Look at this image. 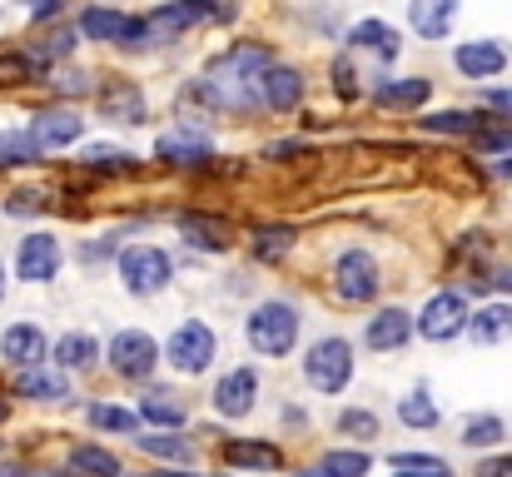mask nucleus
<instances>
[{
	"label": "nucleus",
	"mask_w": 512,
	"mask_h": 477,
	"mask_svg": "<svg viewBox=\"0 0 512 477\" xmlns=\"http://www.w3.org/2000/svg\"><path fill=\"white\" fill-rule=\"evenodd\" d=\"M125 244H120V234H100V239H90V244H80L75 249V259L85 264V269H95V264H105V259H115Z\"/></svg>",
	"instance_id": "obj_41"
},
{
	"label": "nucleus",
	"mask_w": 512,
	"mask_h": 477,
	"mask_svg": "<svg viewBox=\"0 0 512 477\" xmlns=\"http://www.w3.org/2000/svg\"><path fill=\"white\" fill-rule=\"evenodd\" d=\"M458 20V0H408V25L418 40H448Z\"/></svg>",
	"instance_id": "obj_25"
},
{
	"label": "nucleus",
	"mask_w": 512,
	"mask_h": 477,
	"mask_svg": "<svg viewBox=\"0 0 512 477\" xmlns=\"http://www.w3.org/2000/svg\"><path fill=\"white\" fill-rule=\"evenodd\" d=\"M219 358V333L204 323V318H184L174 323V333L165 338V363H170L179 378H204Z\"/></svg>",
	"instance_id": "obj_5"
},
{
	"label": "nucleus",
	"mask_w": 512,
	"mask_h": 477,
	"mask_svg": "<svg viewBox=\"0 0 512 477\" xmlns=\"http://www.w3.org/2000/svg\"><path fill=\"white\" fill-rule=\"evenodd\" d=\"M5 418H10V403H5V393H0V423H5Z\"/></svg>",
	"instance_id": "obj_54"
},
{
	"label": "nucleus",
	"mask_w": 512,
	"mask_h": 477,
	"mask_svg": "<svg viewBox=\"0 0 512 477\" xmlns=\"http://www.w3.org/2000/svg\"><path fill=\"white\" fill-rule=\"evenodd\" d=\"M45 90H50L55 100L75 105V100H85V95H90V90H100V85H95V75H90V70H80V65H70V60H65V65H55V70H50Z\"/></svg>",
	"instance_id": "obj_32"
},
{
	"label": "nucleus",
	"mask_w": 512,
	"mask_h": 477,
	"mask_svg": "<svg viewBox=\"0 0 512 477\" xmlns=\"http://www.w3.org/2000/svg\"><path fill=\"white\" fill-rule=\"evenodd\" d=\"M483 125V110H433V115H418V130L423 135H443V140H473Z\"/></svg>",
	"instance_id": "obj_26"
},
{
	"label": "nucleus",
	"mask_w": 512,
	"mask_h": 477,
	"mask_svg": "<svg viewBox=\"0 0 512 477\" xmlns=\"http://www.w3.org/2000/svg\"><path fill=\"white\" fill-rule=\"evenodd\" d=\"M140 418L155 423V428H184L189 423V403L174 393V388H150L140 398Z\"/></svg>",
	"instance_id": "obj_27"
},
{
	"label": "nucleus",
	"mask_w": 512,
	"mask_h": 477,
	"mask_svg": "<svg viewBox=\"0 0 512 477\" xmlns=\"http://www.w3.org/2000/svg\"><path fill=\"white\" fill-rule=\"evenodd\" d=\"M398 423H403V428H438V423H443V408L433 403L428 388H413V393L398 398Z\"/></svg>",
	"instance_id": "obj_34"
},
{
	"label": "nucleus",
	"mask_w": 512,
	"mask_h": 477,
	"mask_svg": "<svg viewBox=\"0 0 512 477\" xmlns=\"http://www.w3.org/2000/svg\"><path fill=\"white\" fill-rule=\"evenodd\" d=\"M468 338H473L478 348L508 343L512 338V304H483L478 314L468 318Z\"/></svg>",
	"instance_id": "obj_28"
},
{
	"label": "nucleus",
	"mask_w": 512,
	"mask_h": 477,
	"mask_svg": "<svg viewBox=\"0 0 512 477\" xmlns=\"http://www.w3.org/2000/svg\"><path fill=\"white\" fill-rule=\"evenodd\" d=\"M483 105H488L493 115L512 120V90H483Z\"/></svg>",
	"instance_id": "obj_47"
},
{
	"label": "nucleus",
	"mask_w": 512,
	"mask_h": 477,
	"mask_svg": "<svg viewBox=\"0 0 512 477\" xmlns=\"http://www.w3.org/2000/svg\"><path fill=\"white\" fill-rule=\"evenodd\" d=\"M453 70L463 80H498L508 70V50L498 40H463L453 45Z\"/></svg>",
	"instance_id": "obj_19"
},
{
	"label": "nucleus",
	"mask_w": 512,
	"mask_h": 477,
	"mask_svg": "<svg viewBox=\"0 0 512 477\" xmlns=\"http://www.w3.org/2000/svg\"><path fill=\"white\" fill-rule=\"evenodd\" d=\"M65 269V244L50 234V229H30L20 244H15V279L20 284H55Z\"/></svg>",
	"instance_id": "obj_8"
},
{
	"label": "nucleus",
	"mask_w": 512,
	"mask_h": 477,
	"mask_svg": "<svg viewBox=\"0 0 512 477\" xmlns=\"http://www.w3.org/2000/svg\"><path fill=\"white\" fill-rule=\"evenodd\" d=\"M219 453L229 468H244V473H279L284 468V448L259 443V438H224Z\"/></svg>",
	"instance_id": "obj_24"
},
{
	"label": "nucleus",
	"mask_w": 512,
	"mask_h": 477,
	"mask_svg": "<svg viewBox=\"0 0 512 477\" xmlns=\"http://www.w3.org/2000/svg\"><path fill=\"white\" fill-rule=\"evenodd\" d=\"M304 333V309L294 299H264L244 318V343L259 358H289Z\"/></svg>",
	"instance_id": "obj_1"
},
{
	"label": "nucleus",
	"mask_w": 512,
	"mask_h": 477,
	"mask_svg": "<svg viewBox=\"0 0 512 477\" xmlns=\"http://www.w3.org/2000/svg\"><path fill=\"white\" fill-rule=\"evenodd\" d=\"M204 10H209V25H229L244 10V0H204Z\"/></svg>",
	"instance_id": "obj_45"
},
{
	"label": "nucleus",
	"mask_w": 512,
	"mask_h": 477,
	"mask_svg": "<svg viewBox=\"0 0 512 477\" xmlns=\"http://www.w3.org/2000/svg\"><path fill=\"white\" fill-rule=\"evenodd\" d=\"M25 130H30V135H35L45 150H65V145H80V140H85V115H80L75 105L55 100V105L35 110Z\"/></svg>",
	"instance_id": "obj_14"
},
{
	"label": "nucleus",
	"mask_w": 512,
	"mask_h": 477,
	"mask_svg": "<svg viewBox=\"0 0 512 477\" xmlns=\"http://www.w3.org/2000/svg\"><path fill=\"white\" fill-rule=\"evenodd\" d=\"M314 468H324L329 477H368L373 473V458L363 448H329Z\"/></svg>",
	"instance_id": "obj_36"
},
{
	"label": "nucleus",
	"mask_w": 512,
	"mask_h": 477,
	"mask_svg": "<svg viewBox=\"0 0 512 477\" xmlns=\"http://www.w3.org/2000/svg\"><path fill=\"white\" fill-rule=\"evenodd\" d=\"M388 468L398 477H453V468L443 458H433V453H393Z\"/></svg>",
	"instance_id": "obj_38"
},
{
	"label": "nucleus",
	"mask_w": 512,
	"mask_h": 477,
	"mask_svg": "<svg viewBox=\"0 0 512 477\" xmlns=\"http://www.w3.org/2000/svg\"><path fill=\"white\" fill-rule=\"evenodd\" d=\"M294 477H329L324 468H304V473H294Z\"/></svg>",
	"instance_id": "obj_52"
},
{
	"label": "nucleus",
	"mask_w": 512,
	"mask_h": 477,
	"mask_svg": "<svg viewBox=\"0 0 512 477\" xmlns=\"http://www.w3.org/2000/svg\"><path fill=\"white\" fill-rule=\"evenodd\" d=\"M488 174H493V179H512V150L498 159H488Z\"/></svg>",
	"instance_id": "obj_50"
},
{
	"label": "nucleus",
	"mask_w": 512,
	"mask_h": 477,
	"mask_svg": "<svg viewBox=\"0 0 512 477\" xmlns=\"http://www.w3.org/2000/svg\"><path fill=\"white\" fill-rule=\"evenodd\" d=\"M115 274H120V289L135 294V299H155L174 284V254L160 244H130L115 254Z\"/></svg>",
	"instance_id": "obj_3"
},
{
	"label": "nucleus",
	"mask_w": 512,
	"mask_h": 477,
	"mask_svg": "<svg viewBox=\"0 0 512 477\" xmlns=\"http://www.w3.org/2000/svg\"><path fill=\"white\" fill-rule=\"evenodd\" d=\"M5 294H10V279H5V259H0V304H5Z\"/></svg>",
	"instance_id": "obj_51"
},
{
	"label": "nucleus",
	"mask_w": 512,
	"mask_h": 477,
	"mask_svg": "<svg viewBox=\"0 0 512 477\" xmlns=\"http://www.w3.org/2000/svg\"><path fill=\"white\" fill-rule=\"evenodd\" d=\"M75 30H80V40H90V45H115V50H125V55L155 50L145 15H130V10H120V5H105V0L85 5V10L75 15Z\"/></svg>",
	"instance_id": "obj_2"
},
{
	"label": "nucleus",
	"mask_w": 512,
	"mask_h": 477,
	"mask_svg": "<svg viewBox=\"0 0 512 477\" xmlns=\"http://www.w3.org/2000/svg\"><path fill=\"white\" fill-rule=\"evenodd\" d=\"M209 403H214L219 418H249V413L259 408V373H254L249 363H234V368L214 383Z\"/></svg>",
	"instance_id": "obj_15"
},
{
	"label": "nucleus",
	"mask_w": 512,
	"mask_h": 477,
	"mask_svg": "<svg viewBox=\"0 0 512 477\" xmlns=\"http://www.w3.org/2000/svg\"><path fill=\"white\" fill-rule=\"evenodd\" d=\"M0 477H25V468H0Z\"/></svg>",
	"instance_id": "obj_53"
},
{
	"label": "nucleus",
	"mask_w": 512,
	"mask_h": 477,
	"mask_svg": "<svg viewBox=\"0 0 512 477\" xmlns=\"http://www.w3.org/2000/svg\"><path fill=\"white\" fill-rule=\"evenodd\" d=\"M105 5H110V0H105Z\"/></svg>",
	"instance_id": "obj_56"
},
{
	"label": "nucleus",
	"mask_w": 512,
	"mask_h": 477,
	"mask_svg": "<svg viewBox=\"0 0 512 477\" xmlns=\"http://www.w3.org/2000/svg\"><path fill=\"white\" fill-rule=\"evenodd\" d=\"M45 164V145L30 130H0V169H30Z\"/></svg>",
	"instance_id": "obj_30"
},
{
	"label": "nucleus",
	"mask_w": 512,
	"mask_h": 477,
	"mask_svg": "<svg viewBox=\"0 0 512 477\" xmlns=\"http://www.w3.org/2000/svg\"><path fill=\"white\" fill-rule=\"evenodd\" d=\"M145 25H150V40H155V50H160V45L184 40L189 30L209 25V10H204V0H165V5L145 10Z\"/></svg>",
	"instance_id": "obj_12"
},
{
	"label": "nucleus",
	"mask_w": 512,
	"mask_h": 477,
	"mask_svg": "<svg viewBox=\"0 0 512 477\" xmlns=\"http://www.w3.org/2000/svg\"><path fill=\"white\" fill-rule=\"evenodd\" d=\"M155 159H160L165 169H199V164L214 159V140H209L204 125H194V120L184 115L174 130H165V135L155 140Z\"/></svg>",
	"instance_id": "obj_9"
},
{
	"label": "nucleus",
	"mask_w": 512,
	"mask_h": 477,
	"mask_svg": "<svg viewBox=\"0 0 512 477\" xmlns=\"http://www.w3.org/2000/svg\"><path fill=\"white\" fill-rule=\"evenodd\" d=\"M50 194H35V189H15L5 194V214H45Z\"/></svg>",
	"instance_id": "obj_43"
},
{
	"label": "nucleus",
	"mask_w": 512,
	"mask_h": 477,
	"mask_svg": "<svg viewBox=\"0 0 512 477\" xmlns=\"http://www.w3.org/2000/svg\"><path fill=\"white\" fill-rule=\"evenodd\" d=\"M174 229H179V239L189 244V249H199V254H229L234 249V224L224 219V214H209V209H184L179 219H174Z\"/></svg>",
	"instance_id": "obj_13"
},
{
	"label": "nucleus",
	"mask_w": 512,
	"mask_h": 477,
	"mask_svg": "<svg viewBox=\"0 0 512 477\" xmlns=\"http://www.w3.org/2000/svg\"><path fill=\"white\" fill-rule=\"evenodd\" d=\"M105 363H110L115 378H125V383H145V378L165 363V348H160L155 333H145V328H120V333L105 343Z\"/></svg>",
	"instance_id": "obj_7"
},
{
	"label": "nucleus",
	"mask_w": 512,
	"mask_h": 477,
	"mask_svg": "<svg viewBox=\"0 0 512 477\" xmlns=\"http://www.w3.org/2000/svg\"><path fill=\"white\" fill-rule=\"evenodd\" d=\"M339 433L343 438H358V443L378 438V413H373V408H343L339 413Z\"/></svg>",
	"instance_id": "obj_40"
},
{
	"label": "nucleus",
	"mask_w": 512,
	"mask_h": 477,
	"mask_svg": "<svg viewBox=\"0 0 512 477\" xmlns=\"http://www.w3.org/2000/svg\"><path fill=\"white\" fill-rule=\"evenodd\" d=\"M95 110H100V120H110V125H150V100H145V90H140L135 80H125V75H105V80H100Z\"/></svg>",
	"instance_id": "obj_11"
},
{
	"label": "nucleus",
	"mask_w": 512,
	"mask_h": 477,
	"mask_svg": "<svg viewBox=\"0 0 512 477\" xmlns=\"http://www.w3.org/2000/svg\"><path fill=\"white\" fill-rule=\"evenodd\" d=\"M184 477H239V473H184Z\"/></svg>",
	"instance_id": "obj_55"
},
{
	"label": "nucleus",
	"mask_w": 512,
	"mask_h": 477,
	"mask_svg": "<svg viewBox=\"0 0 512 477\" xmlns=\"http://www.w3.org/2000/svg\"><path fill=\"white\" fill-rule=\"evenodd\" d=\"M15 393L30 403H65L70 398V373L60 363H30L15 373Z\"/></svg>",
	"instance_id": "obj_22"
},
{
	"label": "nucleus",
	"mask_w": 512,
	"mask_h": 477,
	"mask_svg": "<svg viewBox=\"0 0 512 477\" xmlns=\"http://www.w3.org/2000/svg\"><path fill=\"white\" fill-rule=\"evenodd\" d=\"M294 155H309V145H304V140H274V145L264 150V159H274V164H289Z\"/></svg>",
	"instance_id": "obj_46"
},
{
	"label": "nucleus",
	"mask_w": 512,
	"mask_h": 477,
	"mask_svg": "<svg viewBox=\"0 0 512 477\" xmlns=\"http://www.w3.org/2000/svg\"><path fill=\"white\" fill-rule=\"evenodd\" d=\"M304 383L324 398H339L343 388L353 383V343L343 333H329V338H314L309 353H304Z\"/></svg>",
	"instance_id": "obj_6"
},
{
	"label": "nucleus",
	"mask_w": 512,
	"mask_h": 477,
	"mask_svg": "<svg viewBox=\"0 0 512 477\" xmlns=\"http://www.w3.org/2000/svg\"><path fill=\"white\" fill-rule=\"evenodd\" d=\"M468 299L458 294V289H438L428 304H423V314H418V338H428V343H453L458 333H468Z\"/></svg>",
	"instance_id": "obj_10"
},
{
	"label": "nucleus",
	"mask_w": 512,
	"mask_h": 477,
	"mask_svg": "<svg viewBox=\"0 0 512 477\" xmlns=\"http://www.w3.org/2000/svg\"><path fill=\"white\" fill-rule=\"evenodd\" d=\"M334 90H339V100H358V95H363L358 70H353V60H348V55H339V60H334Z\"/></svg>",
	"instance_id": "obj_42"
},
{
	"label": "nucleus",
	"mask_w": 512,
	"mask_h": 477,
	"mask_svg": "<svg viewBox=\"0 0 512 477\" xmlns=\"http://www.w3.org/2000/svg\"><path fill=\"white\" fill-rule=\"evenodd\" d=\"M473 477H512V458H483Z\"/></svg>",
	"instance_id": "obj_48"
},
{
	"label": "nucleus",
	"mask_w": 512,
	"mask_h": 477,
	"mask_svg": "<svg viewBox=\"0 0 512 477\" xmlns=\"http://www.w3.org/2000/svg\"><path fill=\"white\" fill-rule=\"evenodd\" d=\"M329 294L339 304H353V309H363V304H373L383 294V269H378V259L363 244L334 254V264H329Z\"/></svg>",
	"instance_id": "obj_4"
},
{
	"label": "nucleus",
	"mask_w": 512,
	"mask_h": 477,
	"mask_svg": "<svg viewBox=\"0 0 512 477\" xmlns=\"http://www.w3.org/2000/svg\"><path fill=\"white\" fill-rule=\"evenodd\" d=\"M413 333H418V314H408L403 304H383L363 323V348L368 353H398V348H408Z\"/></svg>",
	"instance_id": "obj_16"
},
{
	"label": "nucleus",
	"mask_w": 512,
	"mask_h": 477,
	"mask_svg": "<svg viewBox=\"0 0 512 477\" xmlns=\"http://www.w3.org/2000/svg\"><path fill=\"white\" fill-rule=\"evenodd\" d=\"M294 244H299V229L294 224H259L254 239H249V254L264 259V264H279V259L294 254Z\"/></svg>",
	"instance_id": "obj_29"
},
{
	"label": "nucleus",
	"mask_w": 512,
	"mask_h": 477,
	"mask_svg": "<svg viewBox=\"0 0 512 477\" xmlns=\"http://www.w3.org/2000/svg\"><path fill=\"white\" fill-rule=\"evenodd\" d=\"M80 164H85V169H100V174H135V169H140L130 150H115V145H85V150H80Z\"/></svg>",
	"instance_id": "obj_37"
},
{
	"label": "nucleus",
	"mask_w": 512,
	"mask_h": 477,
	"mask_svg": "<svg viewBox=\"0 0 512 477\" xmlns=\"http://www.w3.org/2000/svg\"><path fill=\"white\" fill-rule=\"evenodd\" d=\"M304 90H309L304 70L299 65H284V60H274L264 70V80H259V95H264V110L269 115H294L304 105Z\"/></svg>",
	"instance_id": "obj_17"
},
{
	"label": "nucleus",
	"mask_w": 512,
	"mask_h": 477,
	"mask_svg": "<svg viewBox=\"0 0 512 477\" xmlns=\"http://www.w3.org/2000/svg\"><path fill=\"white\" fill-rule=\"evenodd\" d=\"M368 95H373V105H383V110H423V105L433 100V80H423V75H403V80L373 75Z\"/></svg>",
	"instance_id": "obj_20"
},
{
	"label": "nucleus",
	"mask_w": 512,
	"mask_h": 477,
	"mask_svg": "<svg viewBox=\"0 0 512 477\" xmlns=\"http://www.w3.org/2000/svg\"><path fill=\"white\" fill-rule=\"evenodd\" d=\"M50 358L65 368V373H95L105 363V343L90 333V328H70L50 343Z\"/></svg>",
	"instance_id": "obj_21"
},
{
	"label": "nucleus",
	"mask_w": 512,
	"mask_h": 477,
	"mask_svg": "<svg viewBox=\"0 0 512 477\" xmlns=\"http://www.w3.org/2000/svg\"><path fill=\"white\" fill-rule=\"evenodd\" d=\"M343 45H348V50H363V55H378L383 65H393V60L403 55V35H398L388 20H378V15L353 20V25L343 30Z\"/></svg>",
	"instance_id": "obj_18"
},
{
	"label": "nucleus",
	"mask_w": 512,
	"mask_h": 477,
	"mask_svg": "<svg viewBox=\"0 0 512 477\" xmlns=\"http://www.w3.org/2000/svg\"><path fill=\"white\" fill-rule=\"evenodd\" d=\"M503 433H508V428H503L498 413H478V418L463 423V448H498Z\"/></svg>",
	"instance_id": "obj_39"
},
{
	"label": "nucleus",
	"mask_w": 512,
	"mask_h": 477,
	"mask_svg": "<svg viewBox=\"0 0 512 477\" xmlns=\"http://www.w3.org/2000/svg\"><path fill=\"white\" fill-rule=\"evenodd\" d=\"M488 289H503V294H512V264H498V269H488Z\"/></svg>",
	"instance_id": "obj_49"
},
{
	"label": "nucleus",
	"mask_w": 512,
	"mask_h": 477,
	"mask_svg": "<svg viewBox=\"0 0 512 477\" xmlns=\"http://www.w3.org/2000/svg\"><path fill=\"white\" fill-rule=\"evenodd\" d=\"M135 448L140 453H150V458H165V463H194L199 458V448L189 443V438H179V433H135Z\"/></svg>",
	"instance_id": "obj_33"
},
{
	"label": "nucleus",
	"mask_w": 512,
	"mask_h": 477,
	"mask_svg": "<svg viewBox=\"0 0 512 477\" xmlns=\"http://www.w3.org/2000/svg\"><path fill=\"white\" fill-rule=\"evenodd\" d=\"M70 473L75 477H125L120 473V458L95 448V443H75L70 448Z\"/></svg>",
	"instance_id": "obj_35"
},
{
	"label": "nucleus",
	"mask_w": 512,
	"mask_h": 477,
	"mask_svg": "<svg viewBox=\"0 0 512 477\" xmlns=\"http://www.w3.org/2000/svg\"><path fill=\"white\" fill-rule=\"evenodd\" d=\"M85 423L100 428V433H125V438H135L145 418H140V408H125V403H90V408H85Z\"/></svg>",
	"instance_id": "obj_31"
},
{
	"label": "nucleus",
	"mask_w": 512,
	"mask_h": 477,
	"mask_svg": "<svg viewBox=\"0 0 512 477\" xmlns=\"http://www.w3.org/2000/svg\"><path fill=\"white\" fill-rule=\"evenodd\" d=\"M45 353H50V338H45V328L30 323V318H20V323H10V328L0 333V358H5L10 368L45 363Z\"/></svg>",
	"instance_id": "obj_23"
},
{
	"label": "nucleus",
	"mask_w": 512,
	"mask_h": 477,
	"mask_svg": "<svg viewBox=\"0 0 512 477\" xmlns=\"http://www.w3.org/2000/svg\"><path fill=\"white\" fill-rule=\"evenodd\" d=\"M15 5H25L35 25H45V20H60V10H65V0H15Z\"/></svg>",
	"instance_id": "obj_44"
}]
</instances>
